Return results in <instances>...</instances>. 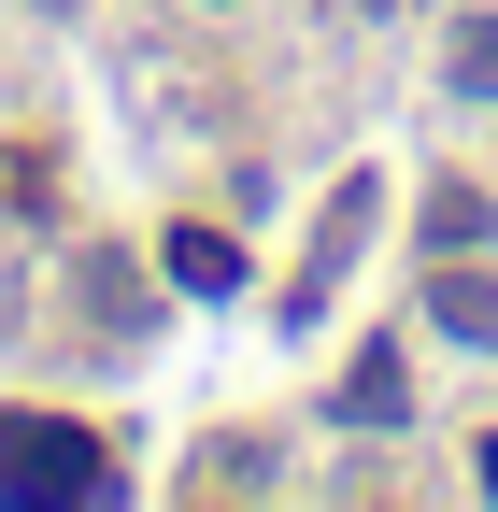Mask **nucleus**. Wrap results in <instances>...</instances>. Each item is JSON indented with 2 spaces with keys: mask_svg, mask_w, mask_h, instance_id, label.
Listing matches in <instances>:
<instances>
[{
  "mask_svg": "<svg viewBox=\"0 0 498 512\" xmlns=\"http://www.w3.org/2000/svg\"><path fill=\"white\" fill-rule=\"evenodd\" d=\"M100 484V441L86 427H57V413H15V427H0V498H86Z\"/></svg>",
  "mask_w": 498,
  "mask_h": 512,
  "instance_id": "obj_1",
  "label": "nucleus"
},
{
  "mask_svg": "<svg viewBox=\"0 0 498 512\" xmlns=\"http://www.w3.org/2000/svg\"><path fill=\"white\" fill-rule=\"evenodd\" d=\"M427 328H456V342H498V285H484V271H442V285H427Z\"/></svg>",
  "mask_w": 498,
  "mask_h": 512,
  "instance_id": "obj_2",
  "label": "nucleus"
},
{
  "mask_svg": "<svg viewBox=\"0 0 498 512\" xmlns=\"http://www.w3.org/2000/svg\"><path fill=\"white\" fill-rule=\"evenodd\" d=\"M399 399H413V370H399V356H356V370H342V413H356V427H385Z\"/></svg>",
  "mask_w": 498,
  "mask_h": 512,
  "instance_id": "obj_3",
  "label": "nucleus"
},
{
  "mask_svg": "<svg viewBox=\"0 0 498 512\" xmlns=\"http://www.w3.org/2000/svg\"><path fill=\"white\" fill-rule=\"evenodd\" d=\"M427 242H442V256L484 242V200H470V185H427Z\"/></svg>",
  "mask_w": 498,
  "mask_h": 512,
  "instance_id": "obj_5",
  "label": "nucleus"
},
{
  "mask_svg": "<svg viewBox=\"0 0 498 512\" xmlns=\"http://www.w3.org/2000/svg\"><path fill=\"white\" fill-rule=\"evenodd\" d=\"M456 86H470V100H498V15H484V29L456 43Z\"/></svg>",
  "mask_w": 498,
  "mask_h": 512,
  "instance_id": "obj_6",
  "label": "nucleus"
},
{
  "mask_svg": "<svg viewBox=\"0 0 498 512\" xmlns=\"http://www.w3.org/2000/svg\"><path fill=\"white\" fill-rule=\"evenodd\" d=\"M171 285H242V242L228 228H171Z\"/></svg>",
  "mask_w": 498,
  "mask_h": 512,
  "instance_id": "obj_4",
  "label": "nucleus"
}]
</instances>
